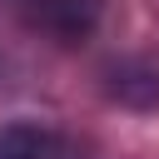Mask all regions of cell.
<instances>
[{"instance_id":"7a4b0ae2","label":"cell","mask_w":159,"mask_h":159,"mask_svg":"<svg viewBox=\"0 0 159 159\" xmlns=\"http://www.w3.org/2000/svg\"><path fill=\"white\" fill-rule=\"evenodd\" d=\"M50 139L35 124H5L0 129V159H45Z\"/></svg>"},{"instance_id":"6da1fadb","label":"cell","mask_w":159,"mask_h":159,"mask_svg":"<svg viewBox=\"0 0 159 159\" xmlns=\"http://www.w3.org/2000/svg\"><path fill=\"white\" fill-rule=\"evenodd\" d=\"M25 5H30V20L60 35L65 45H80L99 20V0H25Z\"/></svg>"}]
</instances>
